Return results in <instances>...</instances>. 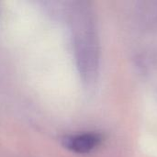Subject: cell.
I'll use <instances>...</instances> for the list:
<instances>
[{
	"mask_svg": "<svg viewBox=\"0 0 157 157\" xmlns=\"http://www.w3.org/2000/svg\"><path fill=\"white\" fill-rule=\"evenodd\" d=\"M102 136L96 132H84L65 136L62 139L63 145L76 154H88L97 149L102 143Z\"/></svg>",
	"mask_w": 157,
	"mask_h": 157,
	"instance_id": "cell-1",
	"label": "cell"
}]
</instances>
